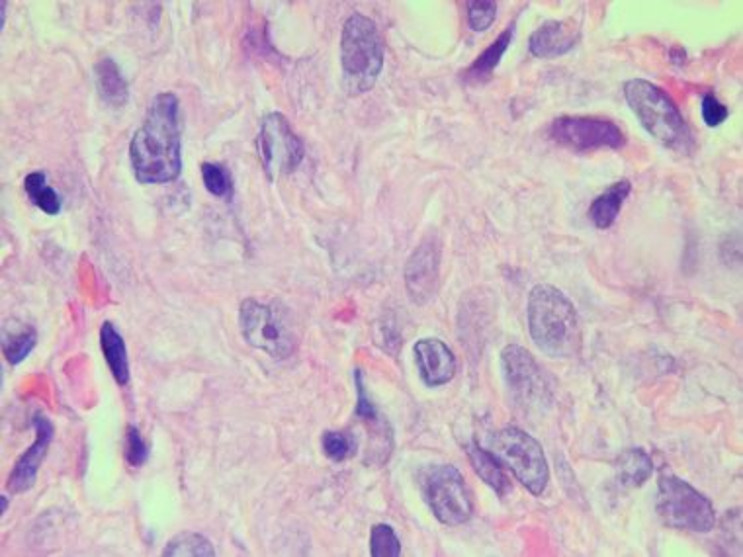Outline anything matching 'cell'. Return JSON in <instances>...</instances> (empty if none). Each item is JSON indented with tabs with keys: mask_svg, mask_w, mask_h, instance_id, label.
Masks as SVG:
<instances>
[{
	"mask_svg": "<svg viewBox=\"0 0 743 557\" xmlns=\"http://www.w3.org/2000/svg\"><path fill=\"white\" fill-rule=\"evenodd\" d=\"M440 276V247L437 239H425L405 264V288L413 303L425 305L437 294Z\"/></svg>",
	"mask_w": 743,
	"mask_h": 557,
	"instance_id": "12",
	"label": "cell"
},
{
	"mask_svg": "<svg viewBox=\"0 0 743 557\" xmlns=\"http://www.w3.org/2000/svg\"><path fill=\"white\" fill-rule=\"evenodd\" d=\"M6 509H8V499L2 495L0 497V515H6Z\"/></svg>",
	"mask_w": 743,
	"mask_h": 557,
	"instance_id": "31",
	"label": "cell"
},
{
	"mask_svg": "<svg viewBox=\"0 0 743 557\" xmlns=\"http://www.w3.org/2000/svg\"><path fill=\"white\" fill-rule=\"evenodd\" d=\"M384 42L378 26L364 14H352L343 26L341 67L349 94H364L376 85L384 69Z\"/></svg>",
	"mask_w": 743,
	"mask_h": 557,
	"instance_id": "4",
	"label": "cell"
},
{
	"mask_svg": "<svg viewBox=\"0 0 743 557\" xmlns=\"http://www.w3.org/2000/svg\"><path fill=\"white\" fill-rule=\"evenodd\" d=\"M202 180L206 190L216 198H227L233 190L231 176L225 167L218 163H204L202 165Z\"/></svg>",
	"mask_w": 743,
	"mask_h": 557,
	"instance_id": "27",
	"label": "cell"
},
{
	"mask_svg": "<svg viewBox=\"0 0 743 557\" xmlns=\"http://www.w3.org/2000/svg\"><path fill=\"white\" fill-rule=\"evenodd\" d=\"M257 151L270 180L296 171L306 155L304 141L294 133L290 122L278 114H266L257 135Z\"/></svg>",
	"mask_w": 743,
	"mask_h": 557,
	"instance_id": "9",
	"label": "cell"
},
{
	"mask_svg": "<svg viewBox=\"0 0 743 557\" xmlns=\"http://www.w3.org/2000/svg\"><path fill=\"white\" fill-rule=\"evenodd\" d=\"M497 18L495 2H470L468 4V22L474 32H485Z\"/></svg>",
	"mask_w": 743,
	"mask_h": 557,
	"instance_id": "29",
	"label": "cell"
},
{
	"mask_svg": "<svg viewBox=\"0 0 743 557\" xmlns=\"http://www.w3.org/2000/svg\"><path fill=\"white\" fill-rule=\"evenodd\" d=\"M700 114H702V120L708 128H718L722 126L728 116H730V110L712 94H704L702 98V106H700Z\"/></svg>",
	"mask_w": 743,
	"mask_h": 557,
	"instance_id": "30",
	"label": "cell"
},
{
	"mask_svg": "<svg viewBox=\"0 0 743 557\" xmlns=\"http://www.w3.org/2000/svg\"><path fill=\"white\" fill-rule=\"evenodd\" d=\"M614 473L624 487H642L654 475V462L648 452L632 448L622 452L614 462Z\"/></svg>",
	"mask_w": 743,
	"mask_h": 557,
	"instance_id": "19",
	"label": "cell"
},
{
	"mask_svg": "<svg viewBox=\"0 0 743 557\" xmlns=\"http://www.w3.org/2000/svg\"><path fill=\"white\" fill-rule=\"evenodd\" d=\"M528 333L550 358H571L579 352L581 331L575 305L564 292L550 284H538L530 290L526 303Z\"/></svg>",
	"mask_w": 743,
	"mask_h": 557,
	"instance_id": "2",
	"label": "cell"
},
{
	"mask_svg": "<svg viewBox=\"0 0 743 557\" xmlns=\"http://www.w3.org/2000/svg\"><path fill=\"white\" fill-rule=\"evenodd\" d=\"M423 495L431 513L446 526L466 524L474 515V503L464 475L454 466H437L427 473Z\"/></svg>",
	"mask_w": 743,
	"mask_h": 557,
	"instance_id": "8",
	"label": "cell"
},
{
	"mask_svg": "<svg viewBox=\"0 0 743 557\" xmlns=\"http://www.w3.org/2000/svg\"><path fill=\"white\" fill-rule=\"evenodd\" d=\"M579 42V32L569 22H546L528 42V49L538 59H556L569 53Z\"/></svg>",
	"mask_w": 743,
	"mask_h": 557,
	"instance_id": "15",
	"label": "cell"
},
{
	"mask_svg": "<svg viewBox=\"0 0 743 557\" xmlns=\"http://www.w3.org/2000/svg\"><path fill=\"white\" fill-rule=\"evenodd\" d=\"M165 557H214L216 556V550L212 546V542L198 534V532H182L175 536L165 552Z\"/></svg>",
	"mask_w": 743,
	"mask_h": 557,
	"instance_id": "23",
	"label": "cell"
},
{
	"mask_svg": "<svg viewBox=\"0 0 743 557\" xmlns=\"http://www.w3.org/2000/svg\"><path fill=\"white\" fill-rule=\"evenodd\" d=\"M100 346L106 358V364L114 376V380L120 386L130 384V358H128V348L124 343V337L116 331V327L106 321L100 329Z\"/></svg>",
	"mask_w": 743,
	"mask_h": 557,
	"instance_id": "16",
	"label": "cell"
},
{
	"mask_svg": "<svg viewBox=\"0 0 743 557\" xmlns=\"http://www.w3.org/2000/svg\"><path fill=\"white\" fill-rule=\"evenodd\" d=\"M624 98L642 128L663 147L685 155L691 153L693 131L663 88L644 79H632L624 85Z\"/></svg>",
	"mask_w": 743,
	"mask_h": 557,
	"instance_id": "3",
	"label": "cell"
},
{
	"mask_svg": "<svg viewBox=\"0 0 743 557\" xmlns=\"http://www.w3.org/2000/svg\"><path fill=\"white\" fill-rule=\"evenodd\" d=\"M657 515L675 530L708 534L716 526L712 503L691 483L663 473L657 483Z\"/></svg>",
	"mask_w": 743,
	"mask_h": 557,
	"instance_id": "5",
	"label": "cell"
},
{
	"mask_svg": "<svg viewBox=\"0 0 743 557\" xmlns=\"http://www.w3.org/2000/svg\"><path fill=\"white\" fill-rule=\"evenodd\" d=\"M513 36H515V26H509L495 42L491 43L480 57L472 63V67L464 73V81L466 83H483L487 81L493 71L499 67L505 51L509 49V45L513 42Z\"/></svg>",
	"mask_w": 743,
	"mask_h": 557,
	"instance_id": "20",
	"label": "cell"
},
{
	"mask_svg": "<svg viewBox=\"0 0 743 557\" xmlns=\"http://www.w3.org/2000/svg\"><path fill=\"white\" fill-rule=\"evenodd\" d=\"M94 77H96V90L106 104L114 108L126 106L130 98V88L114 59L98 61L94 67Z\"/></svg>",
	"mask_w": 743,
	"mask_h": 557,
	"instance_id": "17",
	"label": "cell"
},
{
	"mask_svg": "<svg viewBox=\"0 0 743 557\" xmlns=\"http://www.w3.org/2000/svg\"><path fill=\"white\" fill-rule=\"evenodd\" d=\"M489 448L493 456L532 495L538 497L546 491L550 481V468L544 450L534 436L517 427H507L493 434Z\"/></svg>",
	"mask_w": 743,
	"mask_h": 557,
	"instance_id": "6",
	"label": "cell"
},
{
	"mask_svg": "<svg viewBox=\"0 0 743 557\" xmlns=\"http://www.w3.org/2000/svg\"><path fill=\"white\" fill-rule=\"evenodd\" d=\"M180 104L173 92L153 98L141 128L133 133L130 159L141 184H169L182 172Z\"/></svg>",
	"mask_w": 743,
	"mask_h": 557,
	"instance_id": "1",
	"label": "cell"
},
{
	"mask_svg": "<svg viewBox=\"0 0 743 557\" xmlns=\"http://www.w3.org/2000/svg\"><path fill=\"white\" fill-rule=\"evenodd\" d=\"M24 188L30 196V200L47 215H57L61 212V198L59 194L47 186V176L44 172L36 171L26 176Z\"/></svg>",
	"mask_w": 743,
	"mask_h": 557,
	"instance_id": "24",
	"label": "cell"
},
{
	"mask_svg": "<svg viewBox=\"0 0 743 557\" xmlns=\"http://www.w3.org/2000/svg\"><path fill=\"white\" fill-rule=\"evenodd\" d=\"M468 456H470V464L474 472L478 473L481 481L487 483L497 495L503 497L509 489V479L503 472V464L493 456V452L481 448L478 444H472L468 448Z\"/></svg>",
	"mask_w": 743,
	"mask_h": 557,
	"instance_id": "21",
	"label": "cell"
},
{
	"mask_svg": "<svg viewBox=\"0 0 743 557\" xmlns=\"http://www.w3.org/2000/svg\"><path fill=\"white\" fill-rule=\"evenodd\" d=\"M239 327L247 344L263 350L276 360L290 358L298 348V339L284 317L270 305L257 300L241 303Z\"/></svg>",
	"mask_w": 743,
	"mask_h": 557,
	"instance_id": "7",
	"label": "cell"
},
{
	"mask_svg": "<svg viewBox=\"0 0 743 557\" xmlns=\"http://www.w3.org/2000/svg\"><path fill=\"white\" fill-rule=\"evenodd\" d=\"M501 368L507 387L525 407L552 403V386L534 356L519 344H507L501 352Z\"/></svg>",
	"mask_w": 743,
	"mask_h": 557,
	"instance_id": "11",
	"label": "cell"
},
{
	"mask_svg": "<svg viewBox=\"0 0 743 557\" xmlns=\"http://www.w3.org/2000/svg\"><path fill=\"white\" fill-rule=\"evenodd\" d=\"M34 430H36V440L34 444L18 458V462L14 464V470L8 477V491L12 493H26L28 489L34 487L36 479H38V472H40V466L45 460V454L49 450V444L53 440V423L42 415V413H36L34 415Z\"/></svg>",
	"mask_w": 743,
	"mask_h": 557,
	"instance_id": "13",
	"label": "cell"
},
{
	"mask_svg": "<svg viewBox=\"0 0 743 557\" xmlns=\"http://www.w3.org/2000/svg\"><path fill=\"white\" fill-rule=\"evenodd\" d=\"M630 192H632V184L630 180L624 178V180L614 182L599 198H595V202L589 208V217L595 223V227L599 229L612 227V223L620 215V210L626 198L630 196Z\"/></svg>",
	"mask_w": 743,
	"mask_h": 557,
	"instance_id": "18",
	"label": "cell"
},
{
	"mask_svg": "<svg viewBox=\"0 0 743 557\" xmlns=\"http://www.w3.org/2000/svg\"><path fill=\"white\" fill-rule=\"evenodd\" d=\"M321 448L331 462H347L356 456L358 442L347 430H327L323 432Z\"/></svg>",
	"mask_w": 743,
	"mask_h": 557,
	"instance_id": "25",
	"label": "cell"
},
{
	"mask_svg": "<svg viewBox=\"0 0 743 557\" xmlns=\"http://www.w3.org/2000/svg\"><path fill=\"white\" fill-rule=\"evenodd\" d=\"M413 354L425 386H446L454 380L458 362L448 344L440 339H421L413 346Z\"/></svg>",
	"mask_w": 743,
	"mask_h": 557,
	"instance_id": "14",
	"label": "cell"
},
{
	"mask_svg": "<svg viewBox=\"0 0 743 557\" xmlns=\"http://www.w3.org/2000/svg\"><path fill=\"white\" fill-rule=\"evenodd\" d=\"M548 135L554 143L575 153L626 145V135L618 124L599 116H562L552 122Z\"/></svg>",
	"mask_w": 743,
	"mask_h": 557,
	"instance_id": "10",
	"label": "cell"
},
{
	"mask_svg": "<svg viewBox=\"0 0 743 557\" xmlns=\"http://www.w3.org/2000/svg\"><path fill=\"white\" fill-rule=\"evenodd\" d=\"M38 343V333L30 325H20L12 321V327H4L2 333V352L10 364H20Z\"/></svg>",
	"mask_w": 743,
	"mask_h": 557,
	"instance_id": "22",
	"label": "cell"
},
{
	"mask_svg": "<svg viewBox=\"0 0 743 557\" xmlns=\"http://www.w3.org/2000/svg\"><path fill=\"white\" fill-rule=\"evenodd\" d=\"M124 452H126V460L132 468H141L149 458V444L143 440L141 432L133 425H130L128 432H126Z\"/></svg>",
	"mask_w": 743,
	"mask_h": 557,
	"instance_id": "28",
	"label": "cell"
},
{
	"mask_svg": "<svg viewBox=\"0 0 743 557\" xmlns=\"http://www.w3.org/2000/svg\"><path fill=\"white\" fill-rule=\"evenodd\" d=\"M370 556H401V542L395 536L392 526H388V524H374L372 526V530H370Z\"/></svg>",
	"mask_w": 743,
	"mask_h": 557,
	"instance_id": "26",
	"label": "cell"
}]
</instances>
